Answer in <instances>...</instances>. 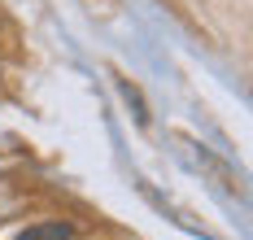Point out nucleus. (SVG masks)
Returning <instances> with one entry per match:
<instances>
[{
	"mask_svg": "<svg viewBox=\"0 0 253 240\" xmlns=\"http://www.w3.org/2000/svg\"><path fill=\"white\" fill-rule=\"evenodd\" d=\"M183 149H188V158L197 161L201 170H210V175L218 179V188H227V192H236V197L245 201V179H240V175H236V170H231V166H227L223 158H214V153H210L205 144H192V140H183Z\"/></svg>",
	"mask_w": 253,
	"mask_h": 240,
	"instance_id": "obj_1",
	"label": "nucleus"
},
{
	"mask_svg": "<svg viewBox=\"0 0 253 240\" xmlns=\"http://www.w3.org/2000/svg\"><path fill=\"white\" fill-rule=\"evenodd\" d=\"M118 92H123V101L131 105V114H135V122L140 127H149V105H144V96H140V87L131 79H118Z\"/></svg>",
	"mask_w": 253,
	"mask_h": 240,
	"instance_id": "obj_3",
	"label": "nucleus"
},
{
	"mask_svg": "<svg viewBox=\"0 0 253 240\" xmlns=\"http://www.w3.org/2000/svg\"><path fill=\"white\" fill-rule=\"evenodd\" d=\"M70 236H75V223H35L13 240H70Z\"/></svg>",
	"mask_w": 253,
	"mask_h": 240,
	"instance_id": "obj_2",
	"label": "nucleus"
}]
</instances>
